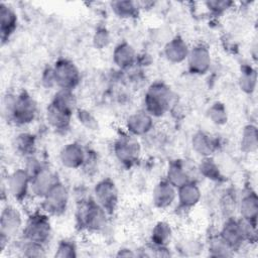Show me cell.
<instances>
[{
  "label": "cell",
  "mask_w": 258,
  "mask_h": 258,
  "mask_svg": "<svg viewBox=\"0 0 258 258\" xmlns=\"http://www.w3.org/2000/svg\"><path fill=\"white\" fill-rule=\"evenodd\" d=\"M12 147L14 152L23 159L33 156L36 154L37 148L36 136L30 132L21 131L14 136Z\"/></svg>",
  "instance_id": "23"
},
{
  "label": "cell",
  "mask_w": 258,
  "mask_h": 258,
  "mask_svg": "<svg viewBox=\"0 0 258 258\" xmlns=\"http://www.w3.org/2000/svg\"><path fill=\"white\" fill-rule=\"evenodd\" d=\"M258 133L257 127L253 124L246 125L241 133L240 148L244 153H254L257 150Z\"/></svg>",
  "instance_id": "28"
},
{
  "label": "cell",
  "mask_w": 258,
  "mask_h": 258,
  "mask_svg": "<svg viewBox=\"0 0 258 258\" xmlns=\"http://www.w3.org/2000/svg\"><path fill=\"white\" fill-rule=\"evenodd\" d=\"M154 128V118L143 109L131 113L125 120V130L135 137H144Z\"/></svg>",
  "instance_id": "15"
},
{
  "label": "cell",
  "mask_w": 258,
  "mask_h": 258,
  "mask_svg": "<svg viewBox=\"0 0 258 258\" xmlns=\"http://www.w3.org/2000/svg\"><path fill=\"white\" fill-rule=\"evenodd\" d=\"M208 118L215 125L222 126L228 121V111L226 106L222 102L213 103L208 109Z\"/></svg>",
  "instance_id": "31"
},
{
  "label": "cell",
  "mask_w": 258,
  "mask_h": 258,
  "mask_svg": "<svg viewBox=\"0 0 258 258\" xmlns=\"http://www.w3.org/2000/svg\"><path fill=\"white\" fill-rule=\"evenodd\" d=\"M112 12L120 19H134L138 17L141 8L137 1H113L110 3Z\"/></svg>",
  "instance_id": "25"
},
{
  "label": "cell",
  "mask_w": 258,
  "mask_h": 258,
  "mask_svg": "<svg viewBox=\"0 0 258 258\" xmlns=\"http://www.w3.org/2000/svg\"><path fill=\"white\" fill-rule=\"evenodd\" d=\"M185 61L187 63V70L191 75H206L212 66L211 51L204 43L195 44L189 48Z\"/></svg>",
  "instance_id": "12"
},
{
  "label": "cell",
  "mask_w": 258,
  "mask_h": 258,
  "mask_svg": "<svg viewBox=\"0 0 258 258\" xmlns=\"http://www.w3.org/2000/svg\"><path fill=\"white\" fill-rule=\"evenodd\" d=\"M174 95L171 88L162 81L151 83L144 94L143 110L151 117H164L173 105Z\"/></svg>",
  "instance_id": "3"
},
{
  "label": "cell",
  "mask_w": 258,
  "mask_h": 258,
  "mask_svg": "<svg viewBox=\"0 0 258 258\" xmlns=\"http://www.w3.org/2000/svg\"><path fill=\"white\" fill-rule=\"evenodd\" d=\"M4 119L16 127H25L34 122L38 114V106L34 97L27 91L7 93L2 103Z\"/></svg>",
  "instance_id": "1"
},
{
  "label": "cell",
  "mask_w": 258,
  "mask_h": 258,
  "mask_svg": "<svg viewBox=\"0 0 258 258\" xmlns=\"http://www.w3.org/2000/svg\"><path fill=\"white\" fill-rule=\"evenodd\" d=\"M191 147L201 157H209L218 149V142L215 137L205 131H197L191 137Z\"/></svg>",
  "instance_id": "24"
},
{
  "label": "cell",
  "mask_w": 258,
  "mask_h": 258,
  "mask_svg": "<svg viewBox=\"0 0 258 258\" xmlns=\"http://www.w3.org/2000/svg\"><path fill=\"white\" fill-rule=\"evenodd\" d=\"M71 194L67 185L59 180L39 201V209L51 217H61L69 209Z\"/></svg>",
  "instance_id": "7"
},
{
  "label": "cell",
  "mask_w": 258,
  "mask_h": 258,
  "mask_svg": "<svg viewBox=\"0 0 258 258\" xmlns=\"http://www.w3.org/2000/svg\"><path fill=\"white\" fill-rule=\"evenodd\" d=\"M191 177L189 166L186 164L185 160L174 159L169 161L166 169L165 179H167L176 188L187 181L195 180Z\"/></svg>",
  "instance_id": "21"
},
{
  "label": "cell",
  "mask_w": 258,
  "mask_h": 258,
  "mask_svg": "<svg viewBox=\"0 0 258 258\" xmlns=\"http://www.w3.org/2000/svg\"><path fill=\"white\" fill-rule=\"evenodd\" d=\"M52 236L50 217L40 209L31 212L25 219L20 238L47 247Z\"/></svg>",
  "instance_id": "4"
},
{
  "label": "cell",
  "mask_w": 258,
  "mask_h": 258,
  "mask_svg": "<svg viewBox=\"0 0 258 258\" xmlns=\"http://www.w3.org/2000/svg\"><path fill=\"white\" fill-rule=\"evenodd\" d=\"M25 219L20 210L13 204H6L0 215V248L4 252L15 238L19 237Z\"/></svg>",
  "instance_id": "5"
},
{
  "label": "cell",
  "mask_w": 258,
  "mask_h": 258,
  "mask_svg": "<svg viewBox=\"0 0 258 258\" xmlns=\"http://www.w3.org/2000/svg\"><path fill=\"white\" fill-rule=\"evenodd\" d=\"M18 25V16L12 6L5 2L0 3V34L2 44L9 41Z\"/></svg>",
  "instance_id": "19"
},
{
  "label": "cell",
  "mask_w": 258,
  "mask_h": 258,
  "mask_svg": "<svg viewBox=\"0 0 258 258\" xmlns=\"http://www.w3.org/2000/svg\"><path fill=\"white\" fill-rule=\"evenodd\" d=\"M257 74L251 66H243L239 78V87L245 94H252L256 89Z\"/></svg>",
  "instance_id": "29"
},
{
  "label": "cell",
  "mask_w": 258,
  "mask_h": 258,
  "mask_svg": "<svg viewBox=\"0 0 258 258\" xmlns=\"http://www.w3.org/2000/svg\"><path fill=\"white\" fill-rule=\"evenodd\" d=\"M92 41L97 49H104L111 42V33L106 27L99 26L94 32Z\"/></svg>",
  "instance_id": "34"
},
{
  "label": "cell",
  "mask_w": 258,
  "mask_h": 258,
  "mask_svg": "<svg viewBox=\"0 0 258 258\" xmlns=\"http://www.w3.org/2000/svg\"><path fill=\"white\" fill-rule=\"evenodd\" d=\"M75 114V112L50 101L45 109V120L48 126L54 131L66 133L71 127Z\"/></svg>",
  "instance_id": "13"
},
{
  "label": "cell",
  "mask_w": 258,
  "mask_h": 258,
  "mask_svg": "<svg viewBox=\"0 0 258 258\" xmlns=\"http://www.w3.org/2000/svg\"><path fill=\"white\" fill-rule=\"evenodd\" d=\"M87 154V147L77 141L64 144L58 153L60 164L68 169H80L83 167Z\"/></svg>",
  "instance_id": "14"
},
{
  "label": "cell",
  "mask_w": 258,
  "mask_h": 258,
  "mask_svg": "<svg viewBox=\"0 0 258 258\" xmlns=\"http://www.w3.org/2000/svg\"><path fill=\"white\" fill-rule=\"evenodd\" d=\"M138 53L135 48L127 41L119 42L113 49L112 59L114 64L120 71H130L137 63Z\"/></svg>",
  "instance_id": "17"
},
{
  "label": "cell",
  "mask_w": 258,
  "mask_h": 258,
  "mask_svg": "<svg viewBox=\"0 0 258 258\" xmlns=\"http://www.w3.org/2000/svg\"><path fill=\"white\" fill-rule=\"evenodd\" d=\"M112 150L116 160L123 167L131 168L140 160L142 148L137 137L123 132L114 140Z\"/></svg>",
  "instance_id": "6"
},
{
  "label": "cell",
  "mask_w": 258,
  "mask_h": 258,
  "mask_svg": "<svg viewBox=\"0 0 258 258\" xmlns=\"http://www.w3.org/2000/svg\"><path fill=\"white\" fill-rule=\"evenodd\" d=\"M137 254L133 252V250L131 249H128V248H122L120 250H118V253L116 254V256H121V257H133V256H136Z\"/></svg>",
  "instance_id": "37"
},
{
  "label": "cell",
  "mask_w": 258,
  "mask_h": 258,
  "mask_svg": "<svg viewBox=\"0 0 258 258\" xmlns=\"http://www.w3.org/2000/svg\"><path fill=\"white\" fill-rule=\"evenodd\" d=\"M189 48L187 42L181 36L176 35L164 45L163 54L169 62L181 63L186 60Z\"/></svg>",
  "instance_id": "22"
},
{
  "label": "cell",
  "mask_w": 258,
  "mask_h": 258,
  "mask_svg": "<svg viewBox=\"0 0 258 258\" xmlns=\"http://www.w3.org/2000/svg\"><path fill=\"white\" fill-rule=\"evenodd\" d=\"M202 199V191L196 180H190L176 188V202L181 210H191Z\"/></svg>",
  "instance_id": "18"
},
{
  "label": "cell",
  "mask_w": 258,
  "mask_h": 258,
  "mask_svg": "<svg viewBox=\"0 0 258 258\" xmlns=\"http://www.w3.org/2000/svg\"><path fill=\"white\" fill-rule=\"evenodd\" d=\"M57 89L75 91L82 81L81 71L78 66L67 57L57 58L51 66Z\"/></svg>",
  "instance_id": "8"
},
{
  "label": "cell",
  "mask_w": 258,
  "mask_h": 258,
  "mask_svg": "<svg viewBox=\"0 0 258 258\" xmlns=\"http://www.w3.org/2000/svg\"><path fill=\"white\" fill-rule=\"evenodd\" d=\"M59 180L57 172L44 163L30 174V197L40 201Z\"/></svg>",
  "instance_id": "11"
},
{
  "label": "cell",
  "mask_w": 258,
  "mask_h": 258,
  "mask_svg": "<svg viewBox=\"0 0 258 258\" xmlns=\"http://www.w3.org/2000/svg\"><path fill=\"white\" fill-rule=\"evenodd\" d=\"M75 115L80 124H82L87 130L96 131L99 129L98 119L89 110L84 108H78Z\"/></svg>",
  "instance_id": "33"
},
{
  "label": "cell",
  "mask_w": 258,
  "mask_h": 258,
  "mask_svg": "<svg viewBox=\"0 0 258 258\" xmlns=\"http://www.w3.org/2000/svg\"><path fill=\"white\" fill-rule=\"evenodd\" d=\"M40 83H41V86L46 90H52L56 88V83H55L53 70L51 66L46 67L42 71L40 75Z\"/></svg>",
  "instance_id": "36"
},
{
  "label": "cell",
  "mask_w": 258,
  "mask_h": 258,
  "mask_svg": "<svg viewBox=\"0 0 258 258\" xmlns=\"http://www.w3.org/2000/svg\"><path fill=\"white\" fill-rule=\"evenodd\" d=\"M152 204L159 210H166L176 202V187L167 179L159 180L152 190Z\"/></svg>",
  "instance_id": "16"
},
{
  "label": "cell",
  "mask_w": 258,
  "mask_h": 258,
  "mask_svg": "<svg viewBox=\"0 0 258 258\" xmlns=\"http://www.w3.org/2000/svg\"><path fill=\"white\" fill-rule=\"evenodd\" d=\"M208 251L214 257H228L234 254V251L222 239L219 233L211 236L208 240Z\"/></svg>",
  "instance_id": "30"
},
{
  "label": "cell",
  "mask_w": 258,
  "mask_h": 258,
  "mask_svg": "<svg viewBox=\"0 0 258 258\" xmlns=\"http://www.w3.org/2000/svg\"><path fill=\"white\" fill-rule=\"evenodd\" d=\"M197 171L201 176L211 181L218 182L223 179L221 169L212 156L202 157L199 164L197 165Z\"/></svg>",
  "instance_id": "26"
},
{
  "label": "cell",
  "mask_w": 258,
  "mask_h": 258,
  "mask_svg": "<svg viewBox=\"0 0 258 258\" xmlns=\"http://www.w3.org/2000/svg\"><path fill=\"white\" fill-rule=\"evenodd\" d=\"M6 192L16 203H23L30 197V175L23 166L7 175Z\"/></svg>",
  "instance_id": "10"
},
{
  "label": "cell",
  "mask_w": 258,
  "mask_h": 258,
  "mask_svg": "<svg viewBox=\"0 0 258 258\" xmlns=\"http://www.w3.org/2000/svg\"><path fill=\"white\" fill-rule=\"evenodd\" d=\"M172 237L171 226L165 221L157 222L150 233L149 244L153 246H167Z\"/></svg>",
  "instance_id": "27"
},
{
  "label": "cell",
  "mask_w": 258,
  "mask_h": 258,
  "mask_svg": "<svg viewBox=\"0 0 258 258\" xmlns=\"http://www.w3.org/2000/svg\"><path fill=\"white\" fill-rule=\"evenodd\" d=\"M93 199L112 216L119 205V190L115 181L110 177L98 180L92 190Z\"/></svg>",
  "instance_id": "9"
},
{
  "label": "cell",
  "mask_w": 258,
  "mask_h": 258,
  "mask_svg": "<svg viewBox=\"0 0 258 258\" xmlns=\"http://www.w3.org/2000/svg\"><path fill=\"white\" fill-rule=\"evenodd\" d=\"M53 255L59 258H75L78 256V246L74 240L63 238L57 242Z\"/></svg>",
  "instance_id": "32"
},
{
  "label": "cell",
  "mask_w": 258,
  "mask_h": 258,
  "mask_svg": "<svg viewBox=\"0 0 258 258\" xmlns=\"http://www.w3.org/2000/svg\"><path fill=\"white\" fill-rule=\"evenodd\" d=\"M206 8L215 16H221L232 8L234 2L225 0H211L205 2Z\"/></svg>",
  "instance_id": "35"
},
{
  "label": "cell",
  "mask_w": 258,
  "mask_h": 258,
  "mask_svg": "<svg viewBox=\"0 0 258 258\" xmlns=\"http://www.w3.org/2000/svg\"><path fill=\"white\" fill-rule=\"evenodd\" d=\"M237 211L240 218L253 225L257 226L258 215V198L253 189H246L238 200Z\"/></svg>",
  "instance_id": "20"
},
{
  "label": "cell",
  "mask_w": 258,
  "mask_h": 258,
  "mask_svg": "<svg viewBox=\"0 0 258 258\" xmlns=\"http://www.w3.org/2000/svg\"><path fill=\"white\" fill-rule=\"evenodd\" d=\"M109 217L110 215L90 195L77 202L75 222L77 229L82 232L90 234L103 232L108 226Z\"/></svg>",
  "instance_id": "2"
}]
</instances>
